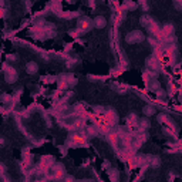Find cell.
Wrapping results in <instances>:
<instances>
[{
	"mask_svg": "<svg viewBox=\"0 0 182 182\" xmlns=\"http://www.w3.org/2000/svg\"><path fill=\"white\" fill-rule=\"evenodd\" d=\"M144 40V34L141 31H132L130 33V34H127V37H125V41L127 43H131V44H134V43H140Z\"/></svg>",
	"mask_w": 182,
	"mask_h": 182,
	"instance_id": "obj_1",
	"label": "cell"
},
{
	"mask_svg": "<svg viewBox=\"0 0 182 182\" xmlns=\"http://www.w3.org/2000/svg\"><path fill=\"white\" fill-rule=\"evenodd\" d=\"M77 27H78V30L81 31H87L88 28L93 27V22L88 19V17H81V19L78 20V24H77Z\"/></svg>",
	"mask_w": 182,
	"mask_h": 182,
	"instance_id": "obj_2",
	"label": "cell"
},
{
	"mask_svg": "<svg viewBox=\"0 0 182 182\" xmlns=\"http://www.w3.org/2000/svg\"><path fill=\"white\" fill-rule=\"evenodd\" d=\"M5 71H6V80H7L9 83H13V81H16L17 73H16V70H14V68H10V70L5 68Z\"/></svg>",
	"mask_w": 182,
	"mask_h": 182,
	"instance_id": "obj_3",
	"label": "cell"
},
{
	"mask_svg": "<svg viewBox=\"0 0 182 182\" xmlns=\"http://www.w3.org/2000/svg\"><path fill=\"white\" fill-rule=\"evenodd\" d=\"M26 68H27L28 74H34V73H37L38 71V65H37V63L31 61V63H28V64L26 65Z\"/></svg>",
	"mask_w": 182,
	"mask_h": 182,
	"instance_id": "obj_4",
	"label": "cell"
},
{
	"mask_svg": "<svg viewBox=\"0 0 182 182\" xmlns=\"http://www.w3.org/2000/svg\"><path fill=\"white\" fill-rule=\"evenodd\" d=\"M94 23H95V27L101 28V27H105V24H107V20L104 19V17H101V16H98V17H95Z\"/></svg>",
	"mask_w": 182,
	"mask_h": 182,
	"instance_id": "obj_5",
	"label": "cell"
},
{
	"mask_svg": "<svg viewBox=\"0 0 182 182\" xmlns=\"http://www.w3.org/2000/svg\"><path fill=\"white\" fill-rule=\"evenodd\" d=\"M144 114L147 115V117H150V115H152V114H155V108L154 107H144Z\"/></svg>",
	"mask_w": 182,
	"mask_h": 182,
	"instance_id": "obj_6",
	"label": "cell"
}]
</instances>
